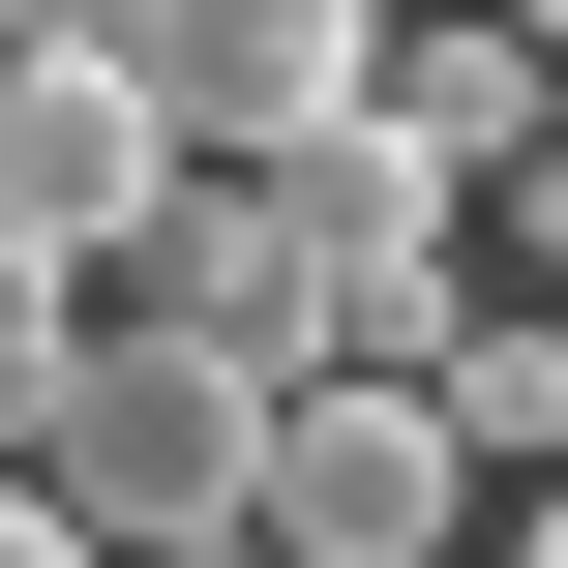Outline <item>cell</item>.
I'll return each instance as SVG.
<instances>
[{"label": "cell", "instance_id": "obj_13", "mask_svg": "<svg viewBox=\"0 0 568 568\" xmlns=\"http://www.w3.org/2000/svg\"><path fill=\"white\" fill-rule=\"evenodd\" d=\"M539 329H568V300H539Z\"/></svg>", "mask_w": 568, "mask_h": 568}, {"label": "cell", "instance_id": "obj_7", "mask_svg": "<svg viewBox=\"0 0 568 568\" xmlns=\"http://www.w3.org/2000/svg\"><path fill=\"white\" fill-rule=\"evenodd\" d=\"M60 359H90V270H60V240H0V479H30V419H60Z\"/></svg>", "mask_w": 568, "mask_h": 568}, {"label": "cell", "instance_id": "obj_4", "mask_svg": "<svg viewBox=\"0 0 568 568\" xmlns=\"http://www.w3.org/2000/svg\"><path fill=\"white\" fill-rule=\"evenodd\" d=\"M120 90L240 180V150H300V120H359V90H389V0H120Z\"/></svg>", "mask_w": 568, "mask_h": 568}, {"label": "cell", "instance_id": "obj_6", "mask_svg": "<svg viewBox=\"0 0 568 568\" xmlns=\"http://www.w3.org/2000/svg\"><path fill=\"white\" fill-rule=\"evenodd\" d=\"M359 120H419L449 180H509V150H568V30L539 0H389V90Z\"/></svg>", "mask_w": 568, "mask_h": 568}, {"label": "cell", "instance_id": "obj_12", "mask_svg": "<svg viewBox=\"0 0 568 568\" xmlns=\"http://www.w3.org/2000/svg\"><path fill=\"white\" fill-rule=\"evenodd\" d=\"M0 60H30V30H0Z\"/></svg>", "mask_w": 568, "mask_h": 568}, {"label": "cell", "instance_id": "obj_3", "mask_svg": "<svg viewBox=\"0 0 568 568\" xmlns=\"http://www.w3.org/2000/svg\"><path fill=\"white\" fill-rule=\"evenodd\" d=\"M449 509H479L449 389H359V359H300V389H270V509H240L270 568H449Z\"/></svg>", "mask_w": 568, "mask_h": 568}, {"label": "cell", "instance_id": "obj_1", "mask_svg": "<svg viewBox=\"0 0 568 568\" xmlns=\"http://www.w3.org/2000/svg\"><path fill=\"white\" fill-rule=\"evenodd\" d=\"M240 180H270V300H300V359L419 389V359L479 329V180H449L419 120H300V150H240Z\"/></svg>", "mask_w": 568, "mask_h": 568}, {"label": "cell", "instance_id": "obj_10", "mask_svg": "<svg viewBox=\"0 0 568 568\" xmlns=\"http://www.w3.org/2000/svg\"><path fill=\"white\" fill-rule=\"evenodd\" d=\"M150 568H270V539H150Z\"/></svg>", "mask_w": 568, "mask_h": 568}, {"label": "cell", "instance_id": "obj_9", "mask_svg": "<svg viewBox=\"0 0 568 568\" xmlns=\"http://www.w3.org/2000/svg\"><path fill=\"white\" fill-rule=\"evenodd\" d=\"M0 30H120V0H0Z\"/></svg>", "mask_w": 568, "mask_h": 568}, {"label": "cell", "instance_id": "obj_2", "mask_svg": "<svg viewBox=\"0 0 568 568\" xmlns=\"http://www.w3.org/2000/svg\"><path fill=\"white\" fill-rule=\"evenodd\" d=\"M270 389H300V359L90 300V359H60V419H30V479L90 509V568H150V539H240V509H270Z\"/></svg>", "mask_w": 568, "mask_h": 568}, {"label": "cell", "instance_id": "obj_5", "mask_svg": "<svg viewBox=\"0 0 568 568\" xmlns=\"http://www.w3.org/2000/svg\"><path fill=\"white\" fill-rule=\"evenodd\" d=\"M150 210H180V120L120 90V30H30V60H0V240H60V270H120Z\"/></svg>", "mask_w": 568, "mask_h": 568}, {"label": "cell", "instance_id": "obj_8", "mask_svg": "<svg viewBox=\"0 0 568 568\" xmlns=\"http://www.w3.org/2000/svg\"><path fill=\"white\" fill-rule=\"evenodd\" d=\"M0 568H90V509H60V479H0Z\"/></svg>", "mask_w": 568, "mask_h": 568}, {"label": "cell", "instance_id": "obj_11", "mask_svg": "<svg viewBox=\"0 0 568 568\" xmlns=\"http://www.w3.org/2000/svg\"><path fill=\"white\" fill-rule=\"evenodd\" d=\"M509 568H568V479H539V539H509Z\"/></svg>", "mask_w": 568, "mask_h": 568}, {"label": "cell", "instance_id": "obj_14", "mask_svg": "<svg viewBox=\"0 0 568 568\" xmlns=\"http://www.w3.org/2000/svg\"><path fill=\"white\" fill-rule=\"evenodd\" d=\"M539 30H568V0H539Z\"/></svg>", "mask_w": 568, "mask_h": 568}]
</instances>
